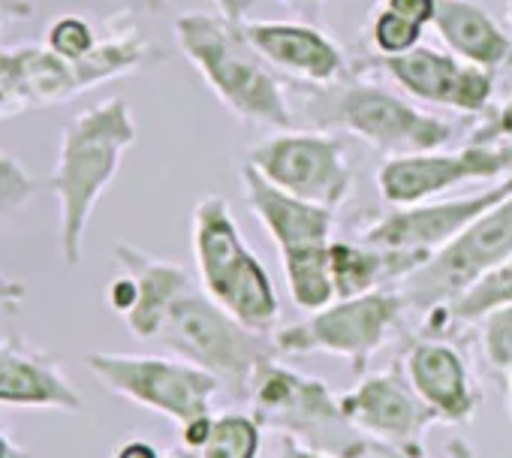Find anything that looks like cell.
<instances>
[{"instance_id": "1", "label": "cell", "mask_w": 512, "mask_h": 458, "mask_svg": "<svg viewBox=\"0 0 512 458\" xmlns=\"http://www.w3.org/2000/svg\"><path fill=\"white\" fill-rule=\"evenodd\" d=\"M136 136L139 130L124 97H106L64 124L58 163L49 178L58 199V251L64 266L76 269L85 260L91 214L115 181L124 154L136 145Z\"/></svg>"}, {"instance_id": "2", "label": "cell", "mask_w": 512, "mask_h": 458, "mask_svg": "<svg viewBox=\"0 0 512 458\" xmlns=\"http://www.w3.org/2000/svg\"><path fill=\"white\" fill-rule=\"evenodd\" d=\"M175 43L214 97L238 118L269 130H290L293 109L275 67L253 49L241 22L223 13H181Z\"/></svg>"}, {"instance_id": "3", "label": "cell", "mask_w": 512, "mask_h": 458, "mask_svg": "<svg viewBox=\"0 0 512 458\" xmlns=\"http://www.w3.org/2000/svg\"><path fill=\"white\" fill-rule=\"evenodd\" d=\"M193 257L202 290L253 332H272L281 299L263 260L244 242L229 202L208 193L193 208Z\"/></svg>"}, {"instance_id": "4", "label": "cell", "mask_w": 512, "mask_h": 458, "mask_svg": "<svg viewBox=\"0 0 512 458\" xmlns=\"http://www.w3.org/2000/svg\"><path fill=\"white\" fill-rule=\"evenodd\" d=\"M250 413L263 428L296 437L299 443L338 455L365 458L371 455V440L347 419L341 395H335L323 380L305 377L278 356H269L250 380Z\"/></svg>"}, {"instance_id": "5", "label": "cell", "mask_w": 512, "mask_h": 458, "mask_svg": "<svg viewBox=\"0 0 512 458\" xmlns=\"http://www.w3.org/2000/svg\"><path fill=\"white\" fill-rule=\"evenodd\" d=\"M154 341L172 356L211 371L223 389L238 398L250 392L256 368L278 353L272 335L247 329L196 287L184 290L172 302Z\"/></svg>"}, {"instance_id": "6", "label": "cell", "mask_w": 512, "mask_h": 458, "mask_svg": "<svg viewBox=\"0 0 512 458\" xmlns=\"http://www.w3.org/2000/svg\"><path fill=\"white\" fill-rule=\"evenodd\" d=\"M308 115L323 127L359 136L386 157L437 151L452 139L449 121L374 82H341L323 88L320 103H311Z\"/></svg>"}, {"instance_id": "7", "label": "cell", "mask_w": 512, "mask_h": 458, "mask_svg": "<svg viewBox=\"0 0 512 458\" xmlns=\"http://www.w3.org/2000/svg\"><path fill=\"white\" fill-rule=\"evenodd\" d=\"M512 260V193L476 217L461 236L398 284L407 311L452 308L473 284Z\"/></svg>"}, {"instance_id": "8", "label": "cell", "mask_w": 512, "mask_h": 458, "mask_svg": "<svg viewBox=\"0 0 512 458\" xmlns=\"http://www.w3.org/2000/svg\"><path fill=\"white\" fill-rule=\"evenodd\" d=\"M404 311L407 305L398 287H383L365 296L335 299L311 317L278 329L272 338L278 353L284 356L329 353L347 359L353 374L365 377V368L386 347Z\"/></svg>"}, {"instance_id": "9", "label": "cell", "mask_w": 512, "mask_h": 458, "mask_svg": "<svg viewBox=\"0 0 512 458\" xmlns=\"http://www.w3.org/2000/svg\"><path fill=\"white\" fill-rule=\"evenodd\" d=\"M85 365L112 395L148 407L175 425L211 413L214 398L223 392V383L211 371L181 356L94 350L85 356Z\"/></svg>"}, {"instance_id": "10", "label": "cell", "mask_w": 512, "mask_h": 458, "mask_svg": "<svg viewBox=\"0 0 512 458\" xmlns=\"http://www.w3.org/2000/svg\"><path fill=\"white\" fill-rule=\"evenodd\" d=\"M247 166L308 202L341 208L353 193L344 142L326 130H278L247 151Z\"/></svg>"}, {"instance_id": "11", "label": "cell", "mask_w": 512, "mask_h": 458, "mask_svg": "<svg viewBox=\"0 0 512 458\" xmlns=\"http://www.w3.org/2000/svg\"><path fill=\"white\" fill-rule=\"evenodd\" d=\"M512 175V142H470L458 151H425L389 157L377 169L380 196L395 205H419L467 181H500Z\"/></svg>"}, {"instance_id": "12", "label": "cell", "mask_w": 512, "mask_h": 458, "mask_svg": "<svg viewBox=\"0 0 512 458\" xmlns=\"http://www.w3.org/2000/svg\"><path fill=\"white\" fill-rule=\"evenodd\" d=\"M509 193H512V175L491 181L485 184V190L467 196L404 205L365 226L359 239L365 245L386 248V251H413V254L434 257L455 236H461L476 217H482L491 205H497Z\"/></svg>"}, {"instance_id": "13", "label": "cell", "mask_w": 512, "mask_h": 458, "mask_svg": "<svg viewBox=\"0 0 512 458\" xmlns=\"http://www.w3.org/2000/svg\"><path fill=\"white\" fill-rule=\"evenodd\" d=\"M341 407L371 443H383L407 455L425 452V431L440 422L401 371L362 377L350 392L341 395Z\"/></svg>"}, {"instance_id": "14", "label": "cell", "mask_w": 512, "mask_h": 458, "mask_svg": "<svg viewBox=\"0 0 512 458\" xmlns=\"http://www.w3.org/2000/svg\"><path fill=\"white\" fill-rule=\"evenodd\" d=\"M377 64L401 85L404 94L419 103L482 115L494 100V70L467 64L452 52L416 46L407 55L380 58Z\"/></svg>"}, {"instance_id": "15", "label": "cell", "mask_w": 512, "mask_h": 458, "mask_svg": "<svg viewBox=\"0 0 512 458\" xmlns=\"http://www.w3.org/2000/svg\"><path fill=\"white\" fill-rule=\"evenodd\" d=\"M247 40L275 70L317 85L332 88L350 76L344 49L317 25L308 22H241Z\"/></svg>"}, {"instance_id": "16", "label": "cell", "mask_w": 512, "mask_h": 458, "mask_svg": "<svg viewBox=\"0 0 512 458\" xmlns=\"http://www.w3.org/2000/svg\"><path fill=\"white\" fill-rule=\"evenodd\" d=\"M241 193L247 199V208L263 223V229L272 236L281 254L320 248L332 242L335 208L293 196L290 190L278 187L247 163L241 166Z\"/></svg>"}, {"instance_id": "17", "label": "cell", "mask_w": 512, "mask_h": 458, "mask_svg": "<svg viewBox=\"0 0 512 458\" xmlns=\"http://www.w3.org/2000/svg\"><path fill=\"white\" fill-rule=\"evenodd\" d=\"M404 374L443 425H470L476 419L482 395L464 356L452 344L440 338L416 341L407 350Z\"/></svg>"}, {"instance_id": "18", "label": "cell", "mask_w": 512, "mask_h": 458, "mask_svg": "<svg viewBox=\"0 0 512 458\" xmlns=\"http://www.w3.org/2000/svg\"><path fill=\"white\" fill-rule=\"evenodd\" d=\"M0 404L64 413L85 410V401L67 380L58 356L25 341L22 335L0 338Z\"/></svg>"}, {"instance_id": "19", "label": "cell", "mask_w": 512, "mask_h": 458, "mask_svg": "<svg viewBox=\"0 0 512 458\" xmlns=\"http://www.w3.org/2000/svg\"><path fill=\"white\" fill-rule=\"evenodd\" d=\"M0 85L19 100L22 109H49L85 94L79 64L58 58L46 43L0 49Z\"/></svg>"}, {"instance_id": "20", "label": "cell", "mask_w": 512, "mask_h": 458, "mask_svg": "<svg viewBox=\"0 0 512 458\" xmlns=\"http://www.w3.org/2000/svg\"><path fill=\"white\" fill-rule=\"evenodd\" d=\"M112 254L121 272H127L136 281V305L124 317V323L130 335H136L139 341H154L172 302L193 287V278L178 263L157 260L130 242H118Z\"/></svg>"}, {"instance_id": "21", "label": "cell", "mask_w": 512, "mask_h": 458, "mask_svg": "<svg viewBox=\"0 0 512 458\" xmlns=\"http://www.w3.org/2000/svg\"><path fill=\"white\" fill-rule=\"evenodd\" d=\"M434 28L446 49L467 64L500 70L512 58V37L473 0H437Z\"/></svg>"}, {"instance_id": "22", "label": "cell", "mask_w": 512, "mask_h": 458, "mask_svg": "<svg viewBox=\"0 0 512 458\" xmlns=\"http://www.w3.org/2000/svg\"><path fill=\"white\" fill-rule=\"evenodd\" d=\"M329 245L281 254L290 296H293L296 308H302L308 314H314L338 299L335 281H332V266H329Z\"/></svg>"}, {"instance_id": "23", "label": "cell", "mask_w": 512, "mask_h": 458, "mask_svg": "<svg viewBox=\"0 0 512 458\" xmlns=\"http://www.w3.org/2000/svg\"><path fill=\"white\" fill-rule=\"evenodd\" d=\"M263 446V425L253 413H220L214 416L211 434L199 449V458H260Z\"/></svg>"}, {"instance_id": "24", "label": "cell", "mask_w": 512, "mask_h": 458, "mask_svg": "<svg viewBox=\"0 0 512 458\" xmlns=\"http://www.w3.org/2000/svg\"><path fill=\"white\" fill-rule=\"evenodd\" d=\"M512 302V260L500 269H494L491 275H485L479 284H473L452 308L449 314L458 320V323H476L482 320L488 311L500 308V305H509Z\"/></svg>"}, {"instance_id": "25", "label": "cell", "mask_w": 512, "mask_h": 458, "mask_svg": "<svg viewBox=\"0 0 512 458\" xmlns=\"http://www.w3.org/2000/svg\"><path fill=\"white\" fill-rule=\"evenodd\" d=\"M100 37L103 31H97L88 19L76 16V13H67V16H58L49 28H46V46L64 58V61H85L97 46H100Z\"/></svg>"}, {"instance_id": "26", "label": "cell", "mask_w": 512, "mask_h": 458, "mask_svg": "<svg viewBox=\"0 0 512 458\" xmlns=\"http://www.w3.org/2000/svg\"><path fill=\"white\" fill-rule=\"evenodd\" d=\"M368 34H371V43H374L380 58H395V55H407L416 46H422L425 28L404 19V16H398V13H392L389 7H380L374 13V19H371Z\"/></svg>"}, {"instance_id": "27", "label": "cell", "mask_w": 512, "mask_h": 458, "mask_svg": "<svg viewBox=\"0 0 512 458\" xmlns=\"http://www.w3.org/2000/svg\"><path fill=\"white\" fill-rule=\"evenodd\" d=\"M37 190L40 184L34 181V175L16 157L0 151V220L19 214L37 196Z\"/></svg>"}, {"instance_id": "28", "label": "cell", "mask_w": 512, "mask_h": 458, "mask_svg": "<svg viewBox=\"0 0 512 458\" xmlns=\"http://www.w3.org/2000/svg\"><path fill=\"white\" fill-rule=\"evenodd\" d=\"M482 350L491 368L506 371L512 365V302L482 317Z\"/></svg>"}, {"instance_id": "29", "label": "cell", "mask_w": 512, "mask_h": 458, "mask_svg": "<svg viewBox=\"0 0 512 458\" xmlns=\"http://www.w3.org/2000/svg\"><path fill=\"white\" fill-rule=\"evenodd\" d=\"M473 142H512V94L500 103L494 118L473 136Z\"/></svg>"}, {"instance_id": "30", "label": "cell", "mask_w": 512, "mask_h": 458, "mask_svg": "<svg viewBox=\"0 0 512 458\" xmlns=\"http://www.w3.org/2000/svg\"><path fill=\"white\" fill-rule=\"evenodd\" d=\"M106 305L115 314H121V317H127L133 311V305H136V281L127 272H121L118 278L109 281V287H106Z\"/></svg>"}, {"instance_id": "31", "label": "cell", "mask_w": 512, "mask_h": 458, "mask_svg": "<svg viewBox=\"0 0 512 458\" xmlns=\"http://www.w3.org/2000/svg\"><path fill=\"white\" fill-rule=\"evenodd\" d=\"M383 7H389L392 13L428 28L434 25V16H437V0H383Z\"/></svg>"}, {"instance_id": "32", "label": "cell", "mask_w": 512, "mask_h": 458, "mask_svg": "<svg viewBox=\"0 0 512 458\" xmlns=\"http://www.w3.org/2000/svg\"><path fill=\"white\" fill-rule=\"evenodd\" d=\"M211 425H214V413H205V416H196V419L178 425V431H181V446L199 452V449L205 446L208 434H211Z\"/></svg>"}, {"instance_id": "33", "label": "cell", "mask_w": 512, "mask_h": 458, "mask_svg": "<svg viewBox=\"0 0 512 458\" xmlns=\"http://www.w3.org/2000/svg\"><path fill=\"white\" fill-rule=\"evenodd\" d=\"M371 452L374 455H380V458H425V452H419V455H407V452H398V449H389V446H383V443H371ZM446 458H476L473 455V449H470V443L467 440H449V455Z\"/></svg>"}, {"instance_id": "34", "label": "cell", "mask_w": 512, "mask_h": 458, "mask_svg": "<svg viewBox=\"0 0 512 458\" xmlns=\"http://www.w3.org/2000/svg\"><path fill=\"white\" fill-rule=\"evenodd\" d=\"M112 458H163L160 449L145 440V437H130L124 443H118V449L112 452Z\"/></svg>"}, {"instance_id": "35", "label": "cell", "mask_w": 512, "mask_h": 458, "mask_svg": "<svg viewBox=\"0 0 512 458\" xmlns=\"http://www.w3.org/2000/svg\"><path fill=\"white\" fill-rule=\"evenodd\" d=\"M25 299H28V287L0 272V305H4L7 311H16Z\"/></svg>"}, {"instance_id": "36", "label": "cell", "mask_w": 512, "mask_h": 458, "mask_svg": "<svg viewBox=\"0 0 512 458\" xmlns=\"http://www.w3.org/2000/svg\"><path fill=\"white\" fill-rule=\"evenodd\" d=\"M278 458H338V455L311 449V446L299 443L296 437H284V446H281V455H278Z\"/></svg>"}, {"instance_id": "37", "label": "cell", "mask_w": 512, "mask_h": 458, "mask_svg": "<svg viewBox=\"0 0 512 458\" xmlns=\"http://www.w3.org/2000/svg\"><path fill=\"white\" fill-rule=\"evenodd\" d=\"M214 4V10L217 13H223L226 19H232V22H244L247 19V13H250V7H253V0H211Z\"/></svg>"}, {"instance_id": "38", "label": "cell", "mask_w": 512, "mask_h": 458, "mask_svg": "<svg viewBox=\"0 0 512 458\" xmlns=\"http://www.w3.org/2000/svg\"><path fill=\"white\" fill-rule=\"evenodd\" d=\"M0 458H34V455L25 446H19L16 440H10L4 425H0Z\"/></svg>"}, {"instance_id": "39", "label": "cell", "mask_w": 512, "mask_h": 458, "mask_svg": "<svg viewBox=\"0 0 512 458\" xmlns=\"http://www.w3.org/2000/svg\"><path fill=\"white\" fill-rule=\"evenodd\" d=\"M16 112H25V109L19 106V100H16L4 85H0V121L10 118V115H16Z\"/></svg>"}, {"instance_id": "40", "label": "cell", "mask_w": 512, "mask_h": 458, "mask_svg": "<svg viewBox=\"0 0 512 458\" xmlns=\"http://www.w3.org/2000/svg\"><path fill=\"white\" fill-rule=\"evenodd\" d=\"M25 22V16L16 10V7H10V4H4V0H0V31H4L7 28V22Z\"/></svg>"}, {"instance_id": "41", "label": "cell", "mask_w": 512, "mask_h": 458, "mask_svg": "<svg viewBox=\"0 0 512 458\" xmlns=\"http://www.w3.org/2000/svg\"><path fill=\"white\" fill-rule=\"evenodd\" d=\"M287 7H296V10H320L326 0H281Z\"/></svg>"}, {"instance_id": "42", "label": "cell", "mask_w": 512, "mask_h": 458, "mask_svg": "<svg viewBox=\"0 0 512 458\" xmlns=\"http://www.w3.org/2000/svg\"><path fill=\"white\" fill-rule=\"evenodd\" d=\"M4 4L16 7L25 19H31V16H34V4H31V0H4Z\"/></svg>"}, {"instance_id": "43", "label": "cell", "mask_w": 512, "mask_h": 458, "mask_svg": "<svg viewBox=\"0 0 512 458\" xmlns=\"http://www.w3.org/2000/svg\"><path fill=\"white\" fill-rule=\"evenodd\" d=\"M163 458H199V452H196V449L181 446V449H175V452H169V455H163Z\"/></svg>"}, {"instance_id": "44", "label": "cell", "mask_w": 512, "mask_h": 458, "mask_svg": "<svg viewBox=\"0 0 512 458\" xmlns=\"http://www.w3.org/2000/svg\"><path fill=\"white\" fill-rule=\"evenodd\" d=\"M506 10H509V28H512V0H506Z\"/></svg>"}, {"instance_id": "45", "label": "cell", "mask_w": 512, "mask_h": 458, "mask_svg": "<svg viewBox=\"0 0 512 458\" xmlns=\"http://www.w3.org/2000/svg\"><path fill=\"white\" fill-rule=\"evenodd\" d=\"M506 371H509V380H512V365H509V368H506Z\"/></svg>"}, {"instance_id": "46", "label": "cell", "mask_w": 512, "mask_h": 458, "mask_svg": "<svg viewBox=\"0 0 512 458\" xmlns=\"http://www.w3.org/2000/svg\"><path fill=\"white\" fill-rule=\"evenodd\" d=\"M509 410H512V401H509Z\"/></svg>"}]
</instances>
